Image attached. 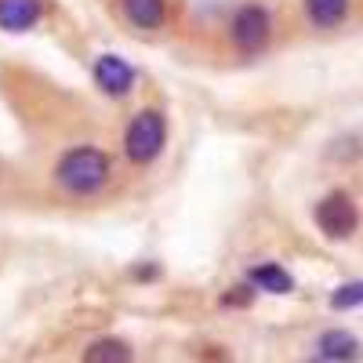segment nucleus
Here are the masks:
<instances>
[{
	"label": "nucleus",
	"instance_id": "f257e3e1",
	"mask_svg": "<svg viewBox=\"0 0 363 363\" xmlns=\"http://www.w3.org/2000/svg\"><path fill=\"white\" fill-rule=\"evenodd\" d=\"M109 174H113L109 153L99 149V145H91V142L66 149V153L55 160V167H51L55 186L62 193H69V196H95V193H102Z\"/></svg>",
	"mask_w": 363,
	"mask_h": 363
},
{
	"label": "nucleus",
	"instance_id": "f03ea898",
	"mask_svg": "<svg viewBox=\"0 0 363 363\" xmlns=\"http://www.w3.org/2000/svg\"><path fill=\"white\" fill-rule=\"evenodd\" d=\"M167 145V113L157 106H145L131 116V124L124 131V157L135 167L157 164Z\"/></svg>",
	"mask_w": 363,
	"mask_h": 363
},
{
	"label": "nucleus",
	"instance_id": "7ed1b4c3",
	"mask_svg": "<svg viewBox=\"0 0 363 363\" xmlns=\"http://www.w3.org/2000/svg\"><path fill=\"white\" fill-rule=\"evenodd\" d=\"M229 40L240 55H258L272 40V15L262 4H240L229 18Z\"/></svg>",
	"mask_w": 363,
	"mask_h": 363
},
{
	"label": "nucleus",
	"instance_id": "20e7f679",
	"mask_svg": "<svg viewBox=\"0 0 363 363\" xmlns=\"http://www.w3.org/2000/svg\"><path fill=\"white\" fill-rule=\"evenodd\" d=\"M313 222L327 240H349L359 229V207L345 189H335L313 207Z\"/></svg>",
	"mask_w": 363,
	"mask_h": 363
},
{
	"label": "nucleus",
	"instance_id": "39448f33",
	"mask_svg": "<svg viewBox=\"0 0 363 363\" xmlns=\"http://www.w3.org/2000/svg\"><path fill=\"white\" fill-rule=\"evenodd\" d=\"M91 73H95L99 91H102V95H109V99H128L131 91H135V80H138L135 66L128 62L124 55H113V51L99 55Z\"/></svg>",
	"mask_w": 363,
	"mask_h": 363
},
{
	"label": "nucleus",
	"instance_id": "423d86ee",
	"mask_svg": "<svg viewBox=\"0 0 363 363\" xmlns=\"http://www.w3.org/2000/svg\"><path fill=\"white\" fill-rule=\"evenodd\" d=\"M316 352H320L323 363H356L363 356V345H359V338L352 335V330L330 327L316 338Z\"/></svg>",
	"mask_w": 363,
	"mask_h": 363
},
{
	"label": "nucleus",
	"instance_id": "0eeeda50",
	"mask_svg": "<svg viewBox=\"0 0 363 363\" xmlns=\"http://www.w3.org/2000/svg\"><path fill=\"white\" fill-rule=\"evenodd\" d=\"M120 15L138 33H157L167 22V0H116Z\"/></svg>",
	"mask_w": 363,
	"mask_h": 363
},
{
	"label": "nucleus",
	"instance_id": "6e6552de",
	"mask_svg": "<svg viewBox=\"0 0 363 363\" xmlns=\"http://www.w3.org/2000/svg\"><path fill=\"white\" fill-rule=\"evenodd\" d=\"M44 18V0H0V29L26 33Z\"/></svg>",
	"mask_w": 363,
	"mask_h": 363
},
{
	"label": "nucleus",
	"instance_id": "1a4fd4ad",
	"mask_svg": "<svg viewBox=\"0 0 363 363\" xmlns=\"http://www.w3.org/2000/svg\"><path fill=\"white\" fill-rule=\"evenodd\" d=\"M247 284L251 291H265V294H291L294 291V277L280 265V262H258L247 269Z\"/></svg>",
	"mask_w": 363,
	"mask_h": 363
},
{
	"label": "nucleus",
	"instance_id": "9d476101",
	"mask_svg": "<svg viewBox=\"0 0 363 363\" xmlns=\"http://www.w3.org/2000/svg\"><path fill=\"white\" fill-rule=\"evenodd\" d=\"M80 363H135V349H131V342L116 338V335H102L84 345Z\"/></svg>",
	"mask_w": 363,
	"mask_h": 363
},
{
	"label": "nucleus",
	"instance_id": "9b49d317",
	"mask_svg": "<svg viewBox=\"0 0 363 363\" xmlns=\"http://www.w3.org/2000/svg\"><path fill=\"white\" fill-rule=\"evenodd\" d=\"M301 8L316 29H335L349 15V0H301Z\"/></svg>",
	"mask_w": 363,
	"mask_h": 363
},
{
	"label": "nucleus",
	"instance_id": "f8f14e48",
	"mask_svg": "<svg viewBox=\"0 0 363 363\" xmlns=\"http://www.w3.org/2000/svg\"><path fill=\"white\" fill-rule=\"evenodd\" d=\"M330 309H338V313L363 309V280H349V284L330 291Z\"/></svg>",
	"mask_w": 363,
	"mask_h": 363
},
{
	"label": "nucleus",
	"instance_id": "ddd939ff",
	"mask_svg": "<svg viewBox=\"0 0 363 363\" xmlns=\"http://www.w3.org/2000/svg\"><path fill=\"white\" fill-rule=\"evenodd\" d=\"M218 301L225 309H247L255 301V291H251V284H236V287H225V294Z\"/></svg>",
	"mask_w": 363,
	"mask_h": 363
},
{
	"label": "nucleus",
	"instance_id": "4468645a",
	"mask_svg": "<svg viewBox=\"0 0 363 363\" xmlns=\"http://www.w3.org/2000/svg\"><path fill=\"white\" fill-rule=\"evenodd\" d=\"M135 277H138V280H157V277H160V269H157V265H138V269H135Z\"/></svg>",
	"mask_w": 363,
	"mask_h": 363
}]
</instances>
